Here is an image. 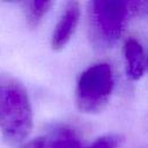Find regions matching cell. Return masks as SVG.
I'll return each instance as SVG.
<instances>
[{
    "instance_id": "obj_3",
    "label": "cell",
    "mask_w": 148,
    "mask_h": 148,
    "mask_svg": "<svg viewBox=\"0 0 148 148\" xmlns=\"http://www.w3.org/2000/svg\"><path fill=\"white\" fill-rule=\"evenodd\" d=\"M113 89V74L109 64L90 66L79 77L76 87V106L81 112H98L106 104Z\"/></svg>"
},
{
    "instance_id": "obj_1",
    "label": "cell",
    "mask_w": 148,
    "mask_h": 148,
    "mask_svg": "<svg viewBox=\"0 0 148 148\" xmlns=\"http://www.w3.org/2000/svg\"><path fill=\"white\" fill-rule=\"evenodd\" d=\"M32 112L24 87L15 79L0 77V131L3 140L15 146L31 132Z\"/></svg>"
},
{
    "instance_id": "obj_8",
    "label": "cell",
    "mask_w": 148,
    "mask_h": 148,
    "mask_svg": "<svg viewBox=\"0 0 148 148\" xmlns=\"http://www.w3.org/2000/svg\"><path fill=\"white\" fill-rule=\"evenodd\" d=\"M120 142V138L117 135H106L97 139L89 147L83 148H116Z\"/></svg>"
},
{
    "instance_id": "obj_5",
    "label": "cell",
    "mask_w": 148,
    "mask_h": 148,
    "mask_svg": "<svg viewBox=\"0 0 148 148\" xmlns=\"http://www.w3.org/2000/svg\"><path fill=\"white\" fill-rule=\"evenodd\" d=\"M124 52L128 79L133 81L141 79L146 72V56L141 44L135 38H128L125 43Z\"/></svg>"
},
{
    "instance_id": "obj_7",
    "label": "cell",
    "mask_w": 148,
    "mask_h": 148,
    "mask_svg": "<svg viewBox=\"0 0 148 148\" xmlns=\"http://www.w3.org/2000/svg\"><path fill=\"white\" fill-rule=\"evenodd\" d=\"M52 6V1L49 0H32V1H25L24 8H25V17L27 22L31 28H35L38 25L43 16L49 12L50 7Z\"/></svg>"
},
{
    "instance_id": "obj_2",
    "label": "cell",
    "mask_w": 148,
    "mask_h": 148,
    "mask_svg": "<svg viewBox=\"0 0 148 148\" xmlns=\"http://www.w3.org/2000/svg\"><path fill=\"white\" fill-rule=\"evenodd\" d=\"M147 1H91L89 2V29L99 47L112 46L121 36L128 17L146 10Z\"/></svg>"
},
{
    "instance_id": "obj_9",
    "label": "cell",
    "mask_w": 148,
    "mask_h": 148,
    "mask_svg": "<svg viewBox=\"0 0 148 148\" xmlns=\"http://www.w3.org/2000/svg\"><path fill=\"white\" fill-rule=\"evenodd\" d=\"M45 146H46V138L40 136V138L29 141L28 143L23 145L21 148H45Z\"/></svg>"
},
{
    "instance_id": "obj_6",
    "label": "cell",
    "mask_w": 148,
    "mask_h": 148,
    "mask_svg": "<svg viewBox=\"0 0 148 148\" xmlns=\"http://www.w3.org/2000/svg\"><path fill=\"white\" fill-rule=\"evenodd\" d=\"M45 148H83L75 132L69 127H61L54 131L51 138H46Z\"/></svg>"
},
{
    "instance_id": "obj_4",
    "label": "cell",
    "mask_w": 148,
    "mask_h": 148,
    "mask_svg": "<svg viewBox=\"0 0 148 148\" xmlns=\"http://www.w3.org/2000/svg\"><path fill=\"white\" fill-rule=\"evenodd\" d=\"M80 18V5L76 1H69L67 2L64 13L56 25V29L52 35L51 45L53 50H60L62 49L67 42L71 39L76 24Z\"/></svg>"
}]
</instances>
